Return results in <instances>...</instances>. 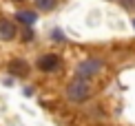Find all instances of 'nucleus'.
Instances as JSON below:
<instances>
[{
    "label": "nucleus",
    "mask_w": 135,
    "mask_h": 126,
    "mask_svg": "<svg viewBox=\"0 0 135 126\" xmlns=\"http://www.w3.org/2000/svg\"><path fill=\"white\" fill-rule=\"evenodd\" d=\"M7 69H9L11 75H18V77H25L27 73H29V64H27V60H22V58H13L7 64Z\"/></svg>",
    "instance_id": "obj_4"
},
{
    "label": "nucleus",
    "mask_w": 135,
    "mask_h": 126,
    "mask_svg": "<svg viewBox=\"0 0 135 126\" xmlns=\"http://www.w3.org/2000/svg\"><path fill=\"white\" fill-rule=\"evenodd\" d=\"M53 38H55V40H64V36H62L60 31H53Z\"/></svg>",
    "instance_id": "obj_10"
},
{
    "label": "nucleus",
    "mask_w": 135,
    "mask_h": 126,
    "mask_svg": "<svg viewBox=\"0 0 135 126\" xmlns=\"http://www.w3.org/2000/svg\"><path fill=\"white\" fill-rule=\"evenodd\" d=\"M18 29L9 18H0V40H13Z\"/></svg>",
    "instance_id": "obj_5"
},
{
    "label": "nucleus",
    "mask_w": 135,
    "mask_h": 126,
    "mask_svg": "<svg viewBox=\"0 0 135 126\" xmlns=\"http://www.w3.org/2000/svg\"><path fill=\"white\" fill-rule=\"evenodd\" d=\"M38 69H40L42 73H53V71H58L60 64H62V58H60L58 53H44L38 58Z\"/></svg>",
    "instance_id": "obj_3"
},
{
    "label": "nucleus",
    "mask_w": 135,
    "mask_h": 126,
    "mask_svg": "<svg viewBox=\"0 0 135 126\" xmlns=\"http://www.w3.org/2000/svg\"><path fill=\"white\" fill-rule=\"evenodd\" d=\"M122 4H124V9H133L135 7V0H120Z\"/></svg>",
    "instance_id": "obj_9"
},
{
    "label": "nucleus",
    "mask_w": 135,
    "mask_h": 126,
    "mask_svg": "<svg viewBox=\"0 0 135 126\" xmlns=\"http://www.w3.org/2000/svg\"><path fill=\"white\" fill-rule=\"evenodd\" d=\"M36 7L40 11H53L58 7V0H36Z\"/></svg>",
    "instance_id": "obj_7"
},
{
    "label": "nucleus",
    "mask_w": 135,
    "mask_h": 126,
    "mask_svg": "<svg viewBox=\"0 0 135 126\" xmlns=\"http://www.w3.org/2000/svg\"><path fill=\"white\" fill-rule=\"evenodd\" d=\"M91 97V84H89L86 77H80L78 75L75 80H71L66 84V100L73 102V104H82Z\"/></svg>",
    "instance_id": "obj_1"
},
{
    "label": "nucleus",
    "mask_w": 135,
    "mask_h": 126,
    "mask_svg": "<svg viewBox=\"0 0 135 126\" xmlns=\"http://www.w3.org/2000/svg\"><path fill=\"white\" fill-rule=\"evenodd\" d=\"M13 2H22V0H13Z\"/></svg>",
    "instance_id": "obj_11"
},
{
    "label": "nucleus",
    "mask_w": 135,
    "mask_h": 126,
    "mask_svg": "<svg viewBox=\"0 0 135 126\" xmlns=\"http://www.w3.org/2000/svg\"><path fill=\"white\" fill-rule=\"evenodd\" d=\"M16 20H18V22H22L25 27H29V25H33V22L38 20V13H36V11L20 9V11H16Z\"/></svg>",
    "instance_id": "obj_6"
},
{
    "label": "nucleus",
    "mask_w": 135,
    "mask_h": 126,
    "mask_svg": "<svg viewBox=\"0 0 135 126\" xmlns=\"http://www.w3.org/2000/svg\"><path fill=\"white\" fill-rule=\"evenodd\" d=\"M31 38H33V31L29 29V27H27V29H25V33H22V40H25V42H29Z\"/></svg>",
    "instance_id": "obj_8"
},
{
    "label": "nucleus",
    "mask_w": 135,
    "mask_h": 126,
    "mask_svg": "<svg viewBox=\"0 0 135 126\" xmlns=\"http://www.w3.org/2000/svg\"><path fill=\"white\" fill-rule=\"evenodd\" d=\"M133 25H135V22H133Z\"/></svg>",
    "instance_id": "obj_12"
},
{
    "label": "nucleus",
    "mask_w": 135,
    "mask_h": 126,
    "mask_svg": "<svg viewBox=\"0 0 135 126\" xmlns=\"http://www.w3.org/2000/svg\"><path fill=\"white\" fill-rule=\"evenodd\" d=\"M104 69V62L102 60H98V58H89V60H82L80 64H78V75L80 77H86V80H91V77H95L100 71Z\"/></svg>",
    "instance_id": "obj_2"
}]
</instances>
